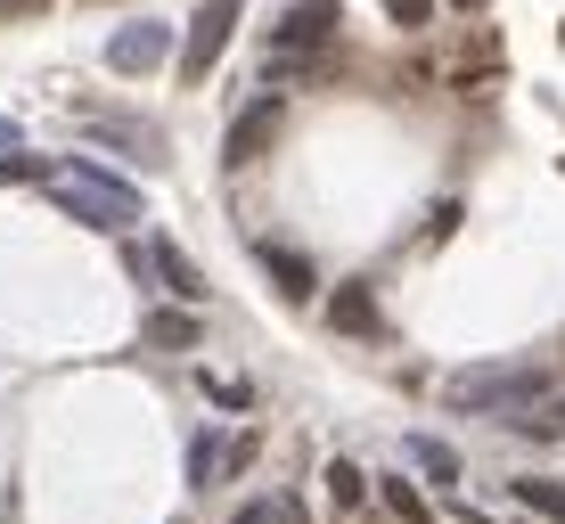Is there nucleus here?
<instances>
[{"instance_id": "obj_1", "label": "nucleus", "mask_w": 565, "mask_h": 524, "mask_svg": "<svg viewBox=\"0 0 565 524\" xmlns=\"http://www.w3.org/2000/svg\"><path fill=\"white\" fill-rule=\"evenodd\" d=\"M50 205L66 213V222H83V229H131L148 213L140 197V181H124V172H107L99 157H57L50 164Z\"/></svg>"}, {"instance_id": "obj_2", "label": "nucleus", "mask_w": 565, "mask_h": 524, "mask_svg": "<svg viewBox=\"0 0 565 524\" xmlns=\"http://www.w3.org/2000/svg\"><path fill=\"white\" fill-rule=\"evenodd\" d=\"M533 402H550V377L533 361H476V368L443 377V410L451 418H516Z\"/></svg>"}, {"instance_id": "obj_3", "label": "nucleus", "mask_w": 565, "mask_h": 524, "mask_svg": "<svg viewBox=\"0 0 565 524\" xmlns=\"http://www.w3.org/2000/svg\"><path fill=\"white\" fill-rule=\"evenodd\" d=\"M246 0H198V17H189V42H181V83H205L213 66H222L230 33H238Z\"/></svg>"}, {"instance_id": "obj_4", "label": "nucleus", "mask_w": 565, "mask_h": 524, "mask_svg": "<svg viewBox=\"0 0 565 524\" xmlns=\"http://www.w3.org/2000/svg\"><path fill=\"white\" fill-rule=\"evenodd\" d=\"M279 131H287V99H279V90L246 99L238 115H230V131H222V164H230V172H238V164H263Z\"/></svg>"}, {"instance_id": "obj_5", "label": "nucleus", "mask_w": 565, "mask_h": 524, "mask_svg": "<svg viewBox=\"0 0 565 524\" xmlns=\"http://www.w3.org/2000/svg\"><path fill=\"white\" fill-rule=\"evenodd\" d=\"M164 50H172V25H124L107 42V74H148L164 66Z\"/></svg>"}, {"instance_id": "obj_6", "label": "nucleus", "mask_w": 565, "mask_h": 524, "mask_svg": "<svg viewBox=\"0 0 565 524\" xmlns=\"http://www.w3.org/2000/svg\"><path fill=\"white\" fill-rule=\"evenodd\" d=\"M337 33V0H287L279 9V42L287 50H320Z\"/></svg>"}, {"instance_id": "obj_7", "label": "nucleus", "mask_w": 565, "mask_h": 524, "mask_svg": "<svg viewBox=\"0 0 565 524\" xmlns=\"http://www.w3.org/2000/svg\"><path fill=\"white\" fill-rule=\"evenodd\" d=\"M148 270H156V279H164V287H172V296H181V303H205V270L189 263V255H181V246H172V238H156Z\"/></svg>"}, {"instance_id": "obj_8", "label": "nucleus", "mask_w": 565, "mask_h": 524, "mask_svg": "<svg viewBox=\"0 0 565 524\" xmlns=\"http://www.w3.org/2000/svg\"><path fill=\"white\" fill-rule=\"evenodd\" d=\"M238 451H246V442H222V435L205 426V435L189 442V483H198V492H213V483H222V468H230Z\"/></svg>"}, {"instance_id": "obj_9", "label": "nucleus", "mask_w": 565, "mask_h": 524, "mask_svg": "<svg viewBox=\"0 0 565 524\" xmlns=\"http://www.w3.org/2000/svg\"><path fill=\"white\" fill-rule=\"evenodd\" d=\"M255 263L279 279V296H320V279H311V263L296 255V246H255Z\"/></svg>"}, {"instance_id": "obj_10", "label": "nucleus", "mask_w": 565, "mask_h": 524, "mask_svg": "<svg viewBox=\"0 0 565 524\" xmlns=\"http://www.w3.org/2000/svg\"><path fill=\"white\" fill-rule=\"evenodd\" d=\"M328 320H337L344 336H361V328H377V296H369L361 279H353V287H337V296H328Z\"/></svg>"}, {"instance_id": "obj_11", "label": "nucleus", "mask_w": 565, "mask_h": 524, "mask_svg": "<svg viewBox=\"0 0 565 524\" xmlns=\"http://www.w3.org/2000/svg\"><path fill=\"white\" fill-rule=\"evenodd\" d=\"M148 344H164V353H189V344H198V320H189V312H148Z\"/></svg>"}, {"instance_id": "obj_12", "label": "nucleus", "mask_w": 565, "mask_h": 524, "mask_svg": "<svg viewBox=\"0 0 565 524\" xmlns=\"http://www.w3.org/2000/svg\"><path fill=\"white\" fill-rule=\"evenodd\" d=\"M411 459H418V468L435 475V483H459V451H451V442H435V435H411Z\"/></svg>"}, {"instance_id": "obj_13", "label": "nucleus", "mask_w": 565, "mask_h": 524, "mask_svg": "<svg viewBox=\"0 0 565 524\" xmlns=\"http://www.w3.org/2000/svg\"><path fill=\"white\" fill-rule=\"evenodd\" d=\"M516 500H524V509H533V516L565 524V483H550V475H524V483H516Z\"/></svg>"}, {"instance_id": "obj_14", "label": "nucleus", "mask_w": 565, "mask_h": 524, "mask_svg": "<svg viewBox=\"0 0 565 524\" xmlns=\"http://www.w3.org/2000/svg\"><path fill=\"white\" fill-rule=\"evenodd\" d=\"M17 181H50V157H33V148H9V157H0V189H17Z\"/></svg>"}, {"instance_id": "obj_15", "label": "nucleus", "mask_w": 565, "mask_h": 524, "mask_svg": "<svg viewBox=\"0 0 565 524\" xmlns=\"http://www.w3.org/2000/svg\"><path fill=\"white\" fill-rule=\"evenodd\" d=\"M230 524H303V509H296V500H246Z\"/></svg>"}, {"instance_id": "obj_16", "label": "nucleus", "mask_w": 565, "mask_h": 524, "mask_svg": "<svg viewBox=\"0 0 565 524\" xmlns=\"http://www.w3.org/2000/svg\"><path fill=\"white\" fill-rule=\"evenodd\" d=\"M328 492H337L344 509H361V500H369V475L353 468V459H337V468H328Z\"/></svg>"}, {"instance_id": "obj_17", "label": "nucleus", "mask_w": 565, "mask_h": 524, "mask_svg": "<svg viewBox=\"0 0 565 524\" xmlns=\"http://www.w3.org/2000/svg\"><path fill=\"white\" fill-rule=\"evenodd\" d=\"M385 509H394L402 524H426V500L411 492V483H385Z\"/></svg>"}, {"instance_id": "obj_18", "label": "nucleus", "mask_w": 565, "mask_h": 524, "mask_svg": "<svg viewBox=\"0 0 565 524\" xmlns=\"http://www.w3.org/2000/svg\"><path fill=\"white\" fill-rule=\"evenodd\" d=\"M524 435H565V402H533V418H516Z\"/></svg>"}, {"instance_id": "obj_19", "label": "nucleus", "mask_w": 565, "mask_h": 524, "mask_svg": "<svg viewBox=\"0 0 565 524\" xmlns=\"http://www.w3.org/2000/svg\"><path fill=\"white\" fill-rule=\"evenodd\" d=\"M426 17H435V0H394V25H411V33H418Z\"/></svg>"}, {"instance_id": "obj_20", "label": "nucleus", "mask_w": 565, "mask_h": 524, "mask_svg": "<svg viewBox=\"0 0 565 524\" xmlns=\"http://www.w3.org/2000/svg\"><path fill=\"white\" fill-rule=\"evenodd\" d=\"M9 148H25V131H17L9 115H0V157H9Z\"/></svg>"}, {"instance_id": "obj_21", "label": "nucleus", "mask_w": 565, "mask_h": 524, "mask_svg": "<svg viewBox=\"0 0 565 524\" xmlns=\"http://www.w3.org/2000/svg\"><path fill=\"white\" fill-rule=\"evenodd\" d=\"M451 9H483V0H451Z\"/></svg>"}]
</instances>
